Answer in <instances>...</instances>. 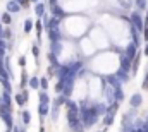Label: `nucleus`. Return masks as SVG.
Segmentation results:
<instances>
[{"mask_svg": "<svg viewBox=\"0 0 148 132\" xmlns=\"http://www.w3.org/2000/svg\"><path fill=\"white\" fill-rule=\"evenodd\" d=\"M52 12H53V17H64V10L60 7H52Z\"/></svg>", "mask_w": 148, "mask_h": 132, "instance_id": "423d86ee", "label": "nucleus"}, {"mask_svg": "<svg viewBox=\"0 0 148 132\" xmlns=\"http://www.w3.org/2000/svg\"><path fill=\"white\" fill-rule=\"evenodd\" d=\"M19 65H21V67L26 65V58H24V57H19Z\"/></svg>", "mask_w": 148, "mask_h": 132, "instance_id": "f3484780", "label": "nucleus"}, {"mask_svg": "<svg viewBox=\"0 0 148 132\" xmlns=\"http://www.w3.org/2000/svg\"><path fill=\"white\" fill-rule=\"evenodd\" d=\"M34 10H36V14H38L40 17H41V15H45V5H43V3H36Z\"/></svg>", "mask_w": 148, "mask_h": 132, "instance_id": "0eeeda50", "label": "nucleus"}, {"mask_svg": "<svg viewBox=\"0 0 148 132\" xmlns=\"http://www.w3.org/2000/svg\"><path fill=\"white\" fill-rule=\"evenodd\" d=\"M29 86H31L33 89H38V88H40V79H38V77H31V79H29Z\"/></svg>", "mask_w": 148, "mask_h": 132, "instance_id": "6e6552de", "label": "nucleus"}, {"mask_svg": "<svg viewBox=\"0 0 148 132\" xmlns=\"http://www.w3.org/2000/svg\"><path fill=\"white\" fill-rule=\"evenodd\" d=\"M129 103H131V107H134V108H136V107H140V105L143 103L141 94H138V93H136V94H133V96H131V100H129Z\"/></svg>", "mask_w": 148, "mask_h": 132, "instance_id": "f03ea898", "label": "nucleus"}, {"mask_svg": "<svg viewBox=\"0 0 148 132\" xmlns=\"http://www.w3.org/2000/svg\"><path fill=\"white\" fill-rule=\"evenodd\" d=\"M136 5H138L140 9H145V7H147V0H136Z\"/></svg>", "mask_w": 148, "mask_h": 132, "instance_id": "4468645a", "label": "nucleus"}, {"mask_svg": "<svg viewBox=\"0 0 148 132\" xmlns=\"http://www.w3.org/2000/svg\"><path fill=\"white\" fill-rule=\"evenodd\" d=\"M7 12H9V14H12V12H19V2L10 0V2L7 3Z\"/></svg>", "mask_w": 148, "mask_h": 132, "instance_id": "7ed1b4c3", "label": "nucleus"}, {"mask_svg": "<svg viewBox=\"0 0 148 132\" xmlns=\"http://www.w3.org/2000/svg\"><path fill=\"white\" fill-rule=\"evenodd\" d=\"M40 101H41V105H48L50 98H48V94H47L45 91H41V93H40Z\"/></svg>", "mask_w": 148, "mask_h": 132, "instance_id": "1a4fd4ad", "label": "nucleus"}, {"mask_svg": "<svg viewBox=\"0 0 148 132\" xmlns=\"http://www.w3.org/2000/svg\"><path fill=\"white\" fill-rule=\"evenodd\" d=\"M145 55H148V45L145 46Z\"/></svg>", "mask_w": 148, "mask_h": 132, "instance_id": "412c9836", "label": "nucleus"}, {"mask_svg": "<svg viewBox=\"0 0 148 132\" xmlns=\"http://www.w3.org/2000/svg\"><path fill=\"white\" fill-rule=\"evenodd\" d=\"M131 19H133V24L138 27V29H145V26H143V21H141V17H140V14L138 12H133V15H131Z\"/></svg>", "mask_w": 148, "mask_h": 132, "instance_id": "f257e3e1", "label": "nucleus"}, {"mask_svg": "<svg viewBox=\"0 0 148 132\" xmlns=\"http://www.w3.org/2000/svg\"><path fill=\"white\" fill-rule=\"evenodd\" d=\"M40 132H45V125H43V124L40 125Z\"/></svg>", "mask_w": 148, "mask_h": 132, "instance_id": "aec40b11", "label": "nucleus"}, {"mask_svg": "<svg viewBox=\"0 0 148 132\" xmlns=\"http://www.w3.org/2000/svg\"><path fill=\"white\" fill-rule=\"evenodd\" d=\"M147 26H148V12H147Z\"/></svg>", "mask_w": 148, "mask_h": 132, "instance_id": "4be33fe9", "label": "nucleus"}, {"mask_svg": "<svg viewBox=\"0 0 148 132\" xmlns=\"http://www.w3.org/2000/svg\"><path fill=\"white\" fill-rule=\"evenodd\" d=\"M141 88H143V89H148V72H147V76H145V81H143Z\"/></svg>", "mask_w": 148, "mask_h": 132, "instance_id": "2eb2a0df", "label": "nucleus"}, {"mask_svg": "<svg viewBox=\"0 0 148 132\" xmlns=\"http://www.w3.org/2000/svg\"><path fill=\"white\" fill-rule=\"evenodd\" d=\"M2 22H3V24H10V22H12L9 12H3V14H2Z\"/></svg>", "mask_w": 148, "mask_h": 132, "instance_id": "f8f14e48", "label": "nucleus"}, {"mask_svg": "<svg viewBox=\"0 0 148 132\" xmlns=\"http://www.w3.org/2000/svg\"><path fill=\"white\" fill-rule=\"evenodd\" d=\"M40 86H41V88H47V86H48V82H47V79H45V77H43V79H40Z\"/></svg>", "mask_w": 148, "mask_h": 132, "instance_id": "dca6fc26", "label": "nucleus"}, {"mask_svg": "<svg viewBox=\"0 0 148 132\" xmlns=\"http://www.w3.org/2000/svg\"><path fill=\"white\" fill-rule=\"evenodd\" d=\"M31 52H33V55H34V57H38V46H36V45L31 48Z\"/></svg>", "mask_w": 148, "mask_h": 132, "instance_id": "a211bd4d", "label": "nucleus"}, {"mask_svg": "<svg viewBox=\"0 0 148 132\" xmlns=\"http://www.w3.org/2000/svg\"><path fill=\"white\" fill-rule=\"evenodd\" d=\"M31 29H33V21L26 19V22H24V33H31Z\"/></svg>", "mask_w": 148, "mask_h": 132, "instance_id": "9d476101", "label": "nucleus"}, {"mask_svg": "<svg viewBox=\"0 0 148 132\" xmlns=\"http://www.w3.org/2000/svg\"><path fill=\"white\" fill-rule=\"evenodd\" d=\"M22 120H24V124H29V112H22Z\"/></svg>", "mask_w": 148, "mask_h": 132, "instance_id": "ddd939ff", "label": "nucleus"}, {"mask_svg": "<svg viewBox=\"0 0 148 132\" xmlns=\"http://www.w3.org/2000/svg\"><path fill=\"white\" fill-rule=\"evenodd\" d=\"M38 110H40V115H41V117H47V113H48V105H41V103H40V108H38Z\"/></svg>", "mask_w": 148, "mask_h": 132, "instance_id": "9b49d317", "label": "nucleus"}, {"mask_svg": "<svg viewBox=\"0 0 148 132\" xmlns=\"http://www.w3.org/2000/svg\"><path fill=\"white\" fill-rule=\"evenodd\" d=\"M31 2H38V0H31Z\"/></svg>", "mask_w": 148, "mask_h": 132, "instance_id": "5701e85b", "label": "nucleus"}, {"mask_svg": "<svg viewBox=\"0 0 148 132\" xmlns=\"http://www.w3.org/2000/svg\"><path fill=\"white\" fill-rule=\"evenodd\" d=\"M143 33H145V34H143V38H145V40L148 41V26H145V29H143Z\"/></svg>", "mask_w": 148, "mask_h": 132, "instance_id": "6ab92c4d", "label": "nucleus"}, {"mask_svg": "<svg viewBox=\"0 0 148 132\" xmlns=\"http://www.w3.org/2000/svg\"><path fill=\"white\" fill-rule=\"evenodd\" d=\"M26 100H28V93H26V91H24L22 94H16V103H17V105H24Z\"/></svg>", "mask_w": 148, "mask_h": 132, "instance_id": "39448f33", "label": "nucleus"}, {"mask_svg": "<svg viewBox=\"0 0 148 132\" xmlns=\"http://www.w3.org/2000/svg\"><path fill=\"white\" fill-rule=\"evenodd\" d=\"M134 55H136V45L134 43H131L129 46H128V50H126V57H129L131 60L134 58Z\"/></svg>", "mask_w": 148, "mask_h": 132, "instance_id": "20e7f679", "label": "nucleus"}]
</instances>
